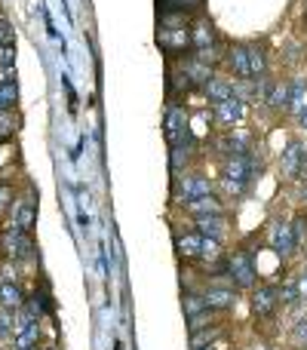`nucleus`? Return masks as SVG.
<instances>
[{
  "label": "nucleus",
  "instance_id": "obj_1",
  "mask_svg": "<svg viewBox=\"0 0 307 350\" xmlns=\"http://www.w3.org/2000/svg\"><path fill=\"white\" fill-rule=\"evenodd\" d=\"M246 154H230V157H224V166H222V187H224V193L234 200H240L243 193L252 187V178H255L252 170H249Z\"/></svg>",
  "mask_w": 307,
  "mask_h": 350
},
{
  "label": "nucleus",
  "instance_id": "obj_2",
  "mask_svg": "<svg viewBox=\"0 0 307 350\" xmlns=\"http://www.w3.org/2000/svg\"><path fill=\"white\" fill-rule=\"evenodd\" d=\"M224 271H228V277L234 280V289H255V280H258V273H255V265H252V255L249 252H234L228 255V261H224Z\"/></svg>",
  "mask_w": 307,
  "mask_h": 350
},
{
  "label": "nucleus",
  "instance_id": "obj_3",
  "mask_svg": "<svg viewBox=\"0 0 307 350\" xmlns=\"http://www.w3.org/2000/svg\"><path fill=\"white\" fill-rule=\"evenodd\" d=\"M0 249H3L6 258H22L25 252H31V243H28V234L18 230L16 224L0 230Z\"/></svg>",
  "mask_w": 307,
  "mask_h": 350
},
{
  "label": "nucleus",
  "instance_id": "obj_4",
  "mask_svg": "<svg viewBox=\"0 0 307 350\" xmlns=\"http://www.w3.org/2000/svg\"><path fill=\"white\" fill-rule=\"evenodd\" d=\"M277 308H280L277 286H255L252 289V314L258 317V320H265V317H271Z\"/></svg>",
  "mask_w": 307,
  "mask_h": 350
},
{
  "label": "nucleus",
  "instance_id": "obj_5",
  "mask_svg": "<svg viewBox=\"0 0 307 350\" xmlns=\"http://www.w3.org/2000/svg\"><path fill=\"white\" fill-rule=\"evenodd\" d=\"M212 114H215V120L222 123V126H237V123L246 117V102L230 96V98H224V102H215Z\"/></svg>",
  "mask_w": 307,
  "mask_h": 350
},
{
  "label": "nucleus",
  "instance_id": "obj_6",
  "mask_svg": "<svg viewBox=\"0 0 307 350\" xmlns=\"http://www.w3.org/2000/svg\"><path fill=\"white\" fill-rule=\"evenodd\" d=\"M157 43H160L163 53L178 55V53H185V49H191V31H185V28H160Z\"/></svg>",
  "mask_w": 307,
  "mask_h": 350
},
{
  "label": "nucleus",
  "instance_id": "obj_7",
  "mask_svg": "<svg viewBox=\"0 0 307 350\" xmlns=\"http://www.w3.org/2000/svg\"><path fill=\"white\" fill-rule=\"evenodd\" d=\"M187 129V111L181 102H172L166 108V117H163V133H166V142H175L181 133Z\"/></svg>",
  "mask_w": 307,
  "mask_h": 350
},
{
  "label": "nucleus",
  "instance_id": "obj_8",
  "mask_svg": "<svg viewBox=\"0 0 307 350\" xmlns=\"http://www.w3.org/2000/svg\"><path fill=\"white\" fill-rule=\"evenodd\" d=\"M175 193H178L181 200H197V197H206V193H212V185L206 175H185V178L175 185Z\"/></svg>",
  "mask_w": 307,
  "mask_h": 350
},
{
  "label": "nucleus",
  "instance_id": "obj_9",
  "mask_svg": "<svg viewBox=\"0 0 307 350\" xmlns=\"http://www.w3.org/2000/svg\"><path fill=\"white\" fill-rule=\"evenodd\" d=\"M203 301L209 310H228L237 301V289L234 286H209L203 292Z\"/></svg>",
  "mask_w": 307,
  "mask_h": 350
},
{
  "label": "nucleus",
  "instance_id": "obj_10",
  "mask_svg": "<svg viewBox=\"0 0 307 350\" xmlns=\"http://www.w3.org/2000/svg\"><path fill=\"white\" fill-rule=\"evenodd\" d=\"M267 243H271V249L280 255V258H289V255L295 252V240H292L289 224H273V228H271V237H267Z\"/></svg>",
  "mask_w": 307,
  "mask_h": 350
},
{
  "label": "nucleus",
  "instance_id": "obj_11",
  "mask_svg": "<svg viewBox=\"0 0 307 350\" xmlns=\"http://www.w3.org/2000/svg\"><path fill=\"white\" fill-rule=\"evenodd\" d=\"M185 209L191 212L193 218H206V215H222V200L215 197V193H206V197H197V200H187Z\"/></svg>",
  "mask_w": 307,
  "mask_h": 350
},
{
  "label": "nucleus",
  "instance_id": "obj_12",
  "mask_svg": "<svg viewBox=\"0 0 307 350\" xmlns=\"http://www.w3.org/2000/svg\"><path fill=\"white\" fill-rule=\"evenodd\" d=\"M228 68H230V74L249 80V43H234L228 49Z\"/></svg>",
  "mask_w": 307,
  "mask_h": 350
},
{
  "label": "nucleus",
  "instance_id": "obj_13",
  "mask_svg": "<svg viewBox=\"0 0 307 350\" xmlns=\"http://www.w3.org/2000/svg\"><path fill=\"white\" fill-rule=\"evenodd\" d=\"M304 108H307V80L286 83V111L289 114H302Z\"/></svg>",
  "mask_w": 307,
  "mask_h": 350
},
{
  "label": "nucleus",
  "instance_id": "obj_14",
  "mask_svg": "<svg viewBox=\"0 0 307 350\" xmlns=\"http://www.w3.org/2000/svg\"><path fill=\"white\" fill-rule=\"evenodd\" d=\"M175 252L185 261H197L203 252V237L200 234H178L175 237Z\"/></svg>",
  "mask_w": 307,
  "mask_h": 350
},
{
  "label": "nucleus",
  "instance_id": "obj_15",
  "mask_svg": "<svg viewBox=\"0 0 307 350\" xmlns=\"http://www.w3.org/2000/svg\"><path fill=\"white\" fill-rule=\"evenodd\" d=\"M191 46L197 49V53H212V46H215V28H212L206 18H200L197 28L191 31Z\"/></svg>",
  "mask_w": 307,
  "mask_h": 350
},
{
  "label": "nucleus",
  "instance_id": "obj_16",
  "mask_svg": "<svg viewBox=\"0 0 307 350\" xmlns=\"http://www.w3.org/2000/svg\"><path fill=\"white\" fill-rule=\"evenodd\" d=\"M200 237H209V240H222L224 230H228V221L224 215H206V218H193Z\"/></svg>",
  "mask_w": 307,
  "mask_h": 350
},
{
  "label": "nucleus",
  "instance_id": "obj_17",
  "mask_svg": "<svg viewBox=\"0 0 307 350\" xmlns=\"http://www.w3.org/2000/svg\"><path fill=\"white\" fill-rule=\"evenodd\" d=\"M34 218H37L34 200H22V203L12 206V224H16L18 230H25V234H28V230L34 228Z\"/></svg>",
  "mask_w": 307,
  "mask_h": 350
},
{
  "label": "nucleus",
  "instance_id": "obj_18",
  "mask_svg": "<svg viewBox=\"0 0 307 350\" xmlns=\"http://www.w3.org/2000/svg\"><path fill=\"white\" fill-rule=\"evenodd\" d=\"M304 154H307V151H304L302 142H289V148L283 151V172L295 178V175H298V166H302V160H304Z\"/></svg>",
  "mask_w": 307,
  "mask_h": 350
},
{
  "label": "nucleus",
  "instance_id": "obj_19",
  "mask_svg": "<svg viewBox=\"0 0 307 350\" xmlns=\"http://www.w3.org/2000/svg\"><path fill=\"white\" fill-rule=\"evenodd\" d=\"M0 304H3V310H18L25 304L22 289H18L16 283H10V280H3V283H0Z\"/></svg>",
  "mask_w": 307,
  "mask_h": 350
},
{
  "label": "nucleus",
  "instance_id": "obj_20",
  "mask_svg": "<svg viewBox=\"0 0 307 350\" xmlns=\"http://www.w3.org/2000/svg\"><path fill=\"white\" fill-rule=\"evenodd\" d=\"M203 92L212 98V102H224V98L234 96V86H230L228 80H222V77H209L203 83Z\"/></svg>",
  "mask_w": 307,
  "mask_h": 350
},
{
  "label": "nucleus",
  "instance_id": "obj_21",
  "mask_svg": "<svg viewBox=\"0 0 307 350\" xmlns=\"http://www.w3.org/2000/svg\"><path fill=\"white\" fill-rule=\"evenodd\" d=\"M267 71V55L261 46H255V43H249V80H258L265 77Z\"/></svg>",
  "mask_w": 307,
  "mask_h": 350
},
{
  "label": "nucleus",
  "instance_id": "obj_22",
  "mask_svg": "<svg viewBox=\"0 0 307 350\" xmlns=\"http://www.w3.org/2000/svg\"><path fill=\"white\" fill-rule=\"evenodd\" d=\"M37 341H40V323L18 326V335H16V347L18 350H37Z\"/></svg>",
  "mask_w": 307,
  "mask_h": 350
},
{
  "label": "nucleus",
  "instance_id": "obj_23",
  "mask_svg": "<svg viewBox=\"0 0 307 350\" xmlns=\"http://www.w3.org/2000/svg\"><path fill=\"white\" fill-rule=\"evenodd\" d=\"M181 304H185V317L187 320H200L203 314H209V308H206L203 295H197V292H185V298H181Z\"/></svg>",
  "mask_w": 307,
  "mask_h": 350
},
{
  "label": "nucleus",
  "instance_id": "obj_24",
  "mask_svg": "<svg viewBox=\"0 0 307 350\" xmlns=\"http://www.w3.org/2000/svg\"><path fill=\"white\" fill-rule=\"evenodd\" d=\"M163 3V12H181V16H187V12H193V10H200V3L203 0H160Z\"/></svg>",
  "mask_w": 307,
  "mask_h": 350
},
{
  "label": "nucleus",
  "instance_id": "obj_25",
  "mask_svg": "<svg viewBox=\"0 0 307 350\" xmlns=\"http://www.w3.org/2000/svg\"><path fill=\"white\" fill-rule=\"evenodd\" d=\"M218 335H222V326H212L209 332H193V335H191V347H193V350H203V347H209L212 341L218 338Z\"/></svg>",
  "mask_w": 307,
  "mask_h": 350
},
{
  "label": "nucleus",
  "instance_id": "obj_26",
  "mask_svg": "<svg viewBox=\"0 0 307 350\" xmlns=\"http://www.w3.org/2000/svg\"><path fill=\"white\" fill-rule=\"evenodd\" d=\"M187 90H191V77H187L185 71H181V74L169 71V92H172V96H178V92H187Z\"/></svg>",
  "mask_w": 307,
  "mask_h": 350
},
{
  "label": "nucleus",
  "instance_id": "obj_27",
  "mask_svg": "<svg viewBox=\"0 0 307 350\" xmlns=\"http://www.w3.org/2000/svg\"><path fill=\"white\" fill-rule=\"evenodd\" d=\"M267 105H271V108H277V111H286V83H273L271 86Z\"/></svg>",
  "mask_w": 307,
  "mask_h": 350
},
{
  "label": "nucleus",
  "instance_id": "obj_28",
  "mask_svg": "<svg viewBox=\"0 0 307 350\" xmlns=\"http://www.w3.org/2000/svg\"><path fill=\"white\" fill-rule=\"evenodd\" d=\"M289 230H292V240H295V249H298L307 237V215H295V221L289 224Z\"/></svg>",
  "mask_w": 307,
  "mask_h": 350
},
{
  "label": "nucleus",
  "instance_id": "obj_29",
  "mask_svg": "<svg viewBox=\"0 0 307 350\" xmlns=\"http://www.w3.org/2000/svg\"><path fill=\"white\" fill-rule=\"evenodd\" d=\"M12 129H16V120H12V114H10V111H0V135H3V139H10Z\"/></svg>",
  "mask_w": 307,
  "mask_h": 350
},
{
  "label": "nucleus",
  "instance_id": "obj_30",
  "mask_svg": "<svg viewBox=\"0 0 307 350\" xmlns=\"http://www.w3.org/2000/svg\"><path fill=\"white\" fill-rule=\"evenodd\" d=\"M292 341H295L298 347H307V320H302L295 326V332H292Z\"/></svg>",
  "mask_w": 307,
  "mask_h": 350
},
{
  "label": "nucleus",
  "instance_id": "obj_31",
  "mask_svg": "<svg viewBox=\"0 0 307 350\" xmlns=\"http://www.w3.org/2000/svg\"><path fill=\"white\" fill-rule=\"evenodd\" d=\"M0 46H12V28L0 18Z\"/></svg>",
  "mask_w": 307,
  "mask_h": 350
},
{
  "label": "nucleus",
  "instance_id": "obj_32",
  "mask_svg": "<svg viewBox=\"0 0 307 350\" xmlns=\"http://www.w3.org/2000/svg\"><path fill=\"white\" fill-rule=\"evenodd\" d=\"M12 59H16V49H12V46H0V68H10Z\"/></svg>",
  "mask_w": 307,
  "mask_h": 350
},
{
  "label": "nucleus",
  "instance_id": "obj_33",
  "mask_svg": "<svg viewBox=\"0 0 307 350\" xmlns=\"http://www.w3.org/2000/svg\"><path fill=\"white\" fill-rule=\"evenodd\" d=\"M295 289H298V301H307V271H302V277H295Z\"/></svg>",
  "mask_w": 307,
  "mask_h": 350
},
{
  "label": "nucleus",
  "instance_id": "obj_34",
  "mask_svg": "<svg viewBox=\"0 0 307 350\" xmlns=\"http://www.w3.org/2000/svg\"><path fill=\"white\" fill-rule=\"evenodd\" d=\"M10 200H12V191L6 185H0V212L6 209V206H10Z\"/></svg>",
  "mask_w": 307,
  "mask_h": 350
},
{
  "label": "nucleus",
  "instance_id": "obj_35",
  "mask_svg": "<svg viewBox=\"0 0 307 350\" xmlns=\"http://www.w3.org/2000/svg\"><path fill=\"white\" fill-rule=\"evenodd\" d=\"M298 123H302V129H307V108L298 114Z\"/></svg>",
  "mask_w": 307,
  "mask_h": 350
},
{
  "label": "nucleus",
  "instance_id": "obj_36",
  "mask_svg": "<svg viewBox=\"0 0 307 350\" xmlns=\"http://www.w3.org/2000/svg\"><path fill=\"white\" fill-rule=\"evenodd\" d=\"M0 111H3V102H0Z\"/></svg>",
  "mask_w": 307,
  "mask_h": 350
},
{
  "label": "nucleus",
  "instance_id": "obj_37",
  "mask_svg": "<svg viewBox=\"0 0 307 350\" xmlns=\"http://www.w3.org/2000/svg\"><path fill=\"white\" fill-rule=\"evenodd\" d=\"M203 350H212V347H203Z\"/></svg>",
  "mask_w": 307,
  "mask_h": 350
},
{
  "label": "nucleus",
  "instance_id": "obj_38",
  "mask_svg": "<svg viewBox=\"0 0 307 350\" xmlns=\"http://www.w3.org/2000/svg\"><path fill=\"white\" fill-rule=\"evenodd\" d=\"M0 142H3V135H0Z\"/></svg>",
  "mask_w": 307,
  "mask_h": 350
}]
</instances>
